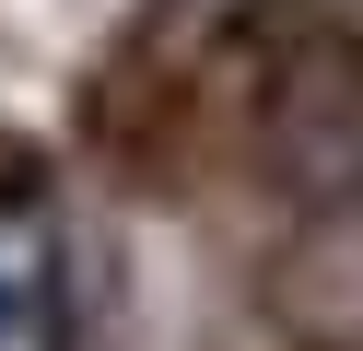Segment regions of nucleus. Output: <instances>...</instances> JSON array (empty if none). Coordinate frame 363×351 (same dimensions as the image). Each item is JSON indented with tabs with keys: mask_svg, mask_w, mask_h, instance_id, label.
Wrapping results in <instances>:
<instances>
[{
	"mask_svg": "<svg viewBox=\"0 0 363 351\" xmlns=\"http://www.w3.org/2000/svg\"><path fill=\"white\" fill-rule=\"evenodd\" d=\"M0 351H82V269L48 187H0Z\"/></svg>",
	"mask_w": 363,
	"mask_h": 351,
	"instance_id": "obj_1",
	"label": "nucleus"
}]
</instances>
